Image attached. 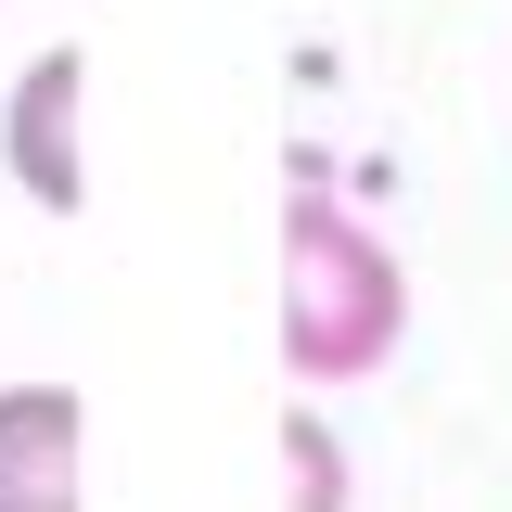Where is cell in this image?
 <instances>
[{"label":"cell","instance_id":"obj_3","mask_svg":"<svg viewBox=\"0 0 512 512\" xmlns=\"http://www.w3.org/2000/svg\"><path fill=\"white\" fill-rule=\"evenodd\" d=\"M0 512H90L77 384H0Z\"/></svg>","mask_w":512,"mask_h":512},{"label":"cell","instance_id":"obj_4","mask_svg":"<svg viewBox=\"0 0 512 512\" xmlns=\"http://www.w3.org/2000/svg\"><path fill=\"white\" fill-rule=\"evenodd\" d=\"M282 512H346V448H333L320 410L282 423Z\"/></svg>","mask_w":512,"mask_h":512},{"label":"cell","instance_id":"obj_2","mask_svg":"<svg viewBox=\"0 0 512 512\" xmlns=\"http://www.w3.org/2000/svg\"><path fill=\"white\" fill-rule=\"evenodd\" d=\"M0 154H13L26 205H52V218L90 205V52H39L0 90Z\"/></svg>","mask_w":512,"mask_h":512},{"label":"cell","instance_id":"obj_1","mask_svg":"<svg viewBox=\"0 0 512 512\" xmlns=\"http://www.w3.org/2000/svg\"><path fill=\"white\" fill-rule=\"evenodd\" d=\"M410 333V269L372 244L359 205L282 192V372L295 384H359Z\"/></svg>","mask_w":512,"mask_h":512}]
</instances>
